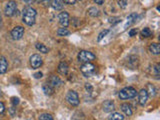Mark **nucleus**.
Instances as JSON below:
<instances>
[{"instance_id":"1","label":"nucleus","mask_w":160,"mask_h":120,"mask_svg":"<svg viewBox=\"0 0 160 120\" xmlns=\"http://www.w3.org/2000/svg\"><path fill=\"white\" fill-rule=\"evenodd\" d=\"M36 15H37V12L34 8L32 7H25L23 10L22 16H23V22L25 24H27L28 26L34 25L35 20H36Z\"/></svg>"},{"instance_id":"2","label":"nucleus","mask_w":160,"mask_h":120,"mask_svg":"<svg viewBox=\"0 0 160 120\" xmlns=\"http://www.w3.org/2000/svg\"><path fill=\"white\" fill-rule=\"evenodd\" d=\"M137 95V91L135 88L133 87H125L123 89H121L119 93H118V96L120 99L126 100V99H132L134 98Z\"/></svg>"},{"instance_id":"3","label":"nucleus","mask_w":160,"mask_h":120,"mask_svg":"<svg viewBox=\"0 0 160 120\" xmlns=\"http://www.w3.org/2000/svg\"><path fill=\"white\" fill-rule=\"evenodd\" d=\"M80 70H81L82 74L85 77H90L95 73L96 68H95V65L92 64L91 62H85L80 67Z\"/></svg>"},{"instance_id":"4","label":"nucleus","mask_w":160,"mask_h":120,"mask_svg":"<svg viewBox=\"0 0 160 120\" xmlns=\"http://www.w3.org/2000/svg\"><path fill=\"white\" fill-rule=\"evenodd\" d=\"M96 56L93 54L90 51H86V50H81L78 54V59L81 62H91L92 60H95Z\"/></svg>"},{"instance_id":"5","label":"nucleus","mask_w":160,"mask_h":120,"mask_svg":"<svg viewBox=\"0 0 160 120\" xmlns=\"http://www.w3.org/2000/svg\"><path fill=\"white\" fill-rule=\"evenodd\" d=\"M16 11H17V4H16L15 1L11 0V1H8L5 5V8H4V12H5L6 16H13L14 14H16Z\"/></svg>"},{"instance_id":"6","label":"nucleus","mask_w":160,"mask_h":120,"mask_svg":"<svg viewBox=\"0 0 160 120\" xmlns=\"http://www.w3.org/2000/svg\"><path fill=\"white\" fill-rule=\"evenodd\" d=\"M66 99L72 106H78L79 105V97L78 94L74 90H69L66 95Z\"/></svg>"},{"instance_id":"7","label":"nucleus","mask_w":160,"mask_h":120,"mask_svg":"<svg viewBox=\"0 0 160 120\" xmlns=\"http://www.w3.org/2000/svg\"><path fill=\"white\" fill-rule=\"evenodd\" d=\"M23 35H24V28L22 26H16V27L12 29L11 36L14 40H19V39L23 37Z\"/></svg>"},{"instance_id":"8","label":"nucleus","mask_w":160,"mask_h":120,"mask_svg":"<svg viewBox=\"0 0 160 120\" xmlns=\"http://www.w3.org/2000/svg\"><path fill=\"white\" fill-rule=\"evenodd\" d=\"M58 19H59V23L61 24L63 27H67L70 23V17L68 12L63 11L58 15Z\"/></svg>"},{"instance_id":"9","label":"nucleus","mask_w":160,"mask_h":120,"mask_svg":"<svg viewBox=\"0 0 160 120\" xmlns=\"http://www.w3.org/2000/svg\"><path fill=\"white\" fill-rule=\"evenodd\" d=\"M43 61L42 58L40 57L38 54H33L30 57V65L33 69H36V68H39L41 65H42Z\"/></svg>"},{"instance_id":"10","label":"nucleus","mask_w":160,"mask_h":120,"mask_svg":"<svg viewBox=\"0 0 160 120\" xmlns=\"http://www.w3.org/2000/svg\"><path fill=\"white\" fill-rule=\"evenodd\" d=\"M47 83H48L49 85H51V86H52L53 88H55V87L61 86L62 80L60 79V78L58 77V76H55V75H51V76L48 78Z\"/></svg>"},{"instance_id":"11","label":"nucleus","mask_w":160,"mask_h":120,"mask_svg":"<svg viewBox=\"0 0 160 120\" xmlns=\"http://www.w3.org/2000/svg\"><path fill=\"white\" fill-rule=\"evenodd\" d=\"M148 94H147V91L146 89H141L138 93V101H139V104L141 105V106H144L145 104H146L147 100H148Z\"/></svg>"},{"instance_id":"12","label":"nucleus","mask_w":160,"mask_h":120,"mask_svg":"<svg viewBox=\"0 0 160 120\" xmlns=\"http://www.w3.org/2000/svg\"><path fill=\"white\" fill-rule=\"evenodd\" d=\"M102 107H103V111L107 112V113H109V112H112L113 110L115 109L114 103H113L111 100H106V101L103 103Z\"/></svg>"},{"instance_id":"13","label":"nucleus","mask_w":160,"mask_h":120,"mask_svg":"<svg viewBox=\"0 0 160 120\" xmlns=\"http://www.w3.org/2000/svg\"><path fill=\"white\" fill-rule=\"evenodd\" d=\"M8 68V63L5 57H0V74H4Z\"/></svg>"},{"instance_id":"14","label":"nucleus","mask_w":160,"mask_h":120,"mask_svg":"<svg viewBox=\"0 0 160 120\" xmlns=\"http://www.w3.org/2000/svg\"><path fill=\"white\" fill-rule=\"evenodd\" d=\"M58 73L61 75H66L68 73V65L66 62H60L59 66H58Z\"/></svg>"},{"instance_id":"15","label":"nucleus","mask_w":160,"mask_h":120,"mask_svg":"<svg viewBox=\"0 0 160 120\" xmlns=\"http://www.w3.org/2000/svg\"><path fill=\"white\" fill-rule=\"evenodd\" d=\"M120 108L122 110L123 112H124L125 115H127V116H131L133 111H132V108L131 106H130V104L128 103H123L120 105Z\"/></svg>"},{"instance_id":"16","label":"nucleus","mask_w":160,"mask_h":120,"mask_svg":"<svg viewBox=\"0 0 160 120\" xmlns=\"http://www.w3.org/2000/svg\"><path fill=\"white\" fill-rule=\"evenodd\" d=\"M51 7L55 10H61L64 6V3H63L62 0H52L51 1Z\"/></svg>"},{"instance_id":"17","label":"nucleus","mask_w":160,"mask_h":120,"mask_svg":"<svg viewBox=\"0 0 160 120\" xmlns=\"http://www.w3.org/2000/svg\"><path fill=\"white\" fill-rule=\"evenodd\" d=\"M149 51L154 55H158L160 53V45L158 43H152L149 46Z\"/></svg>"},{"instance_id":"18","label":"nucleus","mask_w":160,"mask_h":120,"mask_svg":"<svg viewBox=\"0 0 160 120\" xmlns=\"http://www.w3.org/2000/svg\"><path fill=\"white\" fill-rule=\"evenodd\" d=\"M43 92L45 93L46 95H52L54 93V88H53L51 85H49L48 83H44L42 86Z\"/></svg>"},{"instance_id":"19","label":"nucleus","mask_w":160,"mask_h":120,"mask_svg":"<svg viewBox=\"0 0 160 120\" xmlns=\"http://www.w3.org/2000/svg\"><path fill=\"white\" fill-rule=\"evenodd\" d=\"M147 94H148V96L150 97H154L155 95H156V88L154 87V85H152L151 83H148L147 84Z\"/></svg>"},{"instance_id":"20","label":"nucleus","mask_w":160,"mask_h":120,"mask_svg":"<svg viewBox=\"0 0 160 120\" xmlns=\"http://www.w3.org/2000/svg\"><path fill=\"white\" fill-rule=\"evenodd\" d=\"M108 120H124V116L119 112H113L109 115Z\"/></svg>"},{"instance_id":"21","label":"nucleus","mask_w":160,"mask_h":120,"mask_svg":"<svg viewBox=\"0 0 160 120\" xmlns=\"http://www.w3.org/2000/svg\"><path fill=\"white\" fill-rule=\"evenodd\" d=\"M137 18V14L136 13H131L129 16L127 17V22L125 24V28H127V26H130L131 24H133L135 22Z\"/></svg>"},{"instance_id":"22","label":"nucleus","mask_w":160,"mask_h":120,"mask_svg":"<svg viewBox=\"0 0 160 120\" xmlns=\"http://www.w3.org/2000/svg\"><path fill=\"white\" fill-rule=\"evenodd\" d=\"M35 47H36V49L39 50L40 52L44 53V54H46V53H48V51H49V49H48V48L46 47L44 44H42V43H36Z\"/></svg>"},{"instance_id":"23","label":"nucleus","mask_w":160,"mask_h":120,"mask_svg":"<svg viewBox=\"0 0 160 120\" xmlns=\"http://www.w3.org/2000/svg\"><path fill=\"white\" fill-rule=\"evenodd\" d=\"M69 34H70V31L67 28H65V27L59 28L57 30V35L58 36H61V37H63V36H68Z\"/></svg>"},{"instance_id":"24","label":"nucleus","mask_w":160,"mask_h":120,"mask_svg":"<svg viewBox=\"0 0 160 120\" xmlns=\"http://www.w3.org/2000/svg\"><path fill=\"white\" fill-rule=\"evenodd\" d=\"M87 12H88V14L91 17H96V16L99 15V10L96 8V7H90Z\"/></svg>"},{"instance_id":"25","label":"nucleus","mask_w":160,"mask_h":120,"mask_svg":"<svg viewBox=\"0 0 160 120\" xmlns=\"http://www.w3.org/2000/svg\"><path fill=\"white\" fill-rule=\"evenodd\" d=\"M141 35L143 36V37L147 38V37H150V36L152 35V32H151V30H150L148 27H145L144 29H142Z\"/></svg>"},{"instance_id":"26","label":"nucleus","mask_w":160,"mask_h":120,"mask_svg":"<svg viewBox=\"0 0 160 120\" xmlns=\"http://www.w3.org/2000/svg\"><path fill=\"white\" fill-rule=\"evenodd\" d=\"M39 120H54L52 117L51 114H48V113H42L39 115Z\"/></svg>"},{"instance_id":"27","label":"nucleus","mask_w":160,"mask_h":120,"mask_svg":"<svg viewBox=\"0 0 160 120\" xmlns=\"http://www.w3.org/2000/svg\"><path fill=\"white\" fill-rule=\"evenodd\" d=\"M109 32V30L108 29H105V30H103V31H101L100 33H99V35H98V38H97V41H101V39L105 37L106 35H107V33Z\"/></svg>"},{"instance_id":"28","label":"nucleus","mask_w":160,"mask_h":120,"mask_svg":"<svg viewBox=\"0 0 160 120\" xmlns=\"http://www.w3.org/2000/svg\"><path fill=\"white\" fill-rule=\"evenodd\" d=\"M85 89L87 93H89V94H91L92 91H93V87H92V85L90 84V83H86L85 84Z\"/></svg>"},{"instance_id":"29","label":"nucleus","mask_w":160,"mask_h":120,"mask_svg":"<svg viewBox=\"0 0 160 120\" xmlns=\"http://www.w3.org/2000/svg\"><path fill=\"white\" fill-rule=\"evenodd\" d=\"M126 4H127V0H119V1H118V5L123 9L126 7Z\"/></svg>"},{"instance_id":"30","label":"nucleus","mask_w":160,"mask_h":120,"mask_svg":"<svg viewBox=\"0 0 160 120\" xmlns=\"http://www.w3.org/2000/svg\"><path fill=\"white\" fill-rule=\"evenodd\" d=\"M37 3H42L43 5H48L50 3V0H35Z\"/></svg>"},{"instance_id":"31","label":"nucleus","mask_w":160,"mask_h":120,"mask_svg":"<svg viewBox=\"0 0 160 120\" xmlns=\"http://www.w3.org/2000/svg\"><path fill=\"white\" fill-rule=\"evenodd\" d=\"M154 72H155V76H156V78H158L159 76V65L156 64L154 66Z\"/></svg>"},{"instance_id":"32","label":"nucleus","mask_w":160,"mask_h":120,"mask_svg":"<svg viewBox=\"0 0 160 120\" xmlns=\"http://www.w3.org/2000/svg\"><path fill=\"white\" fill-rule=\"evenodd\" d=\"M63 3H66V4H69V5H73L76 2V0H62Z\"/></svg>"},{"instance_id":"33","label":"nucleus","mask_w":160,"mask_h":120,"mask_svg":"<svg viewBox=\"0 0 160 120\" xmlns=\"http://www.w3.org/2000/svg\"><path fill=\"white\" fill-rule=\"evenodd\" d=\"M19 103V98H17V97H13L12 98V104L14 105V106H16Z\"/></svg>"},{"instance_id":"34","label":"nucleus","mask_w":160,"mask_h":120,"mask_svg":"<svg viewBox=\"0 0 160 120\" xmlns=\"http://www.w3.org/2000/svg\"><path fill=\"white\" fill-rule=\"evenodd\" d=\"M4 111H5V106L2 102H0V114H3Z\"/></svg>"},{"instance_id":"35","label":"nucleus","mask_w":160,"mask_h":120,"mask_svg":"<svg viewBox=\"0 0 160 120\" xmlns=\"http://www.w3.org/2000/svg\"><path fill=\"white\" fill-rule=\"evenodd\" d=\"M136 34H137V30H136V29H131V30L129 31V36H131V37L135 36Z\"/></svg>"},{"instance_id":"36","label":"nucleus","mask_w":160,"mask_h":120,"mask_svg":"<svg viewBox=\"0 0 160 120\" xmlns=\"http://www.w3.org/2000/svg\"><path fill=\"white\" fill-rule=\"evenodd\" d=\"M33 76H34L36 79H39V78H41L43 76V73L42 72H36L34 75H33Z\"/></svg>"},{"instance_id":"37","label":"nucleus","mask_w":160,"mask_h":120,"mask_svg":"<svg viewBox=\"0 0 160 120\" xmlns=\"http://www.w3.org/2000/svg\"><path fill=\"white\" fill-rule=\"evenodd\" d=\"M94 2H95L96 4H98V5H102L104 0H94Z\"/></svg>"},{"instance_id":"38","label":"nucleus","mask_w":160,"mask_h":120,"mask_svg":"<svg viewBox=\"0 0 160 120\" xmlns=\"http://www.w3.org/2000/svg\"><path fill=\"white\" fill-rule=\"evenodd\" d=\"M10 113H11V116H14V114H15V108H14V107H11L10 108Z\"/></svg>"},{"instance_id":"39","label":"nucleus","mask_w":160,"mask_h":120,"mask_svg":"<svg viewBox=\"0 0 160 120\" xmlns=\"http://www.w3.org/2000/svg\"><path fill=\"white\" fill-rule=\"evenodd\" d=\"M23 1L25 2V3H28L29 4V3H32V2L34 1V0H23Z\"/></svg>"}]
</instances>
